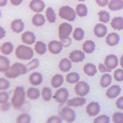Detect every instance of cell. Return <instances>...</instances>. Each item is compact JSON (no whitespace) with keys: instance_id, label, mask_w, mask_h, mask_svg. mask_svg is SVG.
Returning <instances> with one entry per match:
<instances>
[{"instance_id":"cell-37","label":"cell","mask_w":123,"mask_h":123,"mask_svg":"<svg viewBox=\"0 0 123 123\" xmlns=\"http://www.w3.org/2000/svg\"><path fill=\"white\" fill-rule=\"evenodd\" d=\"M45 13H46V17L49 22L50 23L55 22L56 20V15L54 11L51 7L48 8Z\"/></svg>"},{"instance_id":"cell-17","label":"cell","mask_w":123,"mask_h":123,"mask_svg":"<svg viewBox=\"0 0 123 123\" xmlns=\"http://www.w3.org/2000/svg\"><path fill=\"white\" fill-rule=\"evenodd\" d=\"M120 40V37L116 33H109L107 36L106 41L107 44L110 46H114L118 43Z\"/></svg>"},{"instance_id":"cell-14","label":"cell","mask_w":123,"mask_h":123,"mask_svg":"<svg viewBox=\"0 0 123 123\" xmlns=\"http://www.w3.org/2000/svg\"><path fill=\"white\" fill-rule=\"evenodd\" d=\"M121 92V88L118 85H113L106 92V96L109 98L113 99L118 96Z\"/></svg>"},{"instance_id":"cell-34","label":"cell","mask_w":123,"mask_h":123,"mask_svg":"<svg viewBox=\"0 0 123 123\" xmlns=\"http://www.w3.org/2000/svg\"><path fill=\"white\" fill-rule=\"evenodd\" d=\"M87 12V7L85 4H79L77 5L76 7V13L79 17H83L86 16Z\"/></svg>"},{"instance_id":"cell-28","label":"cell","mask_w":123,"mask_h":123,"mask_svg":"<svg viewBox=\"0 0 123 123\" xmlns=\"http://www.w3.org/2000/svg\"><path fill=\"white\" fill-rule=\"evenodd\" d=\"M40 96V91L36 88H30L27 91V96L30 99L35 100L38 99Z\"/></svg>"},{"instance_id":"cell-2","label":"cell","mask_w":123,"mask_h":123,"mask_svg":"<svg viewBox=\"0 0 123 123\" xmlns=\"http://www.w3.org/2000/svg\"><path fill=\"white\" fill-rule=\"evenodd\" d=\"M25 89L22 87H17L14 90V95L11 100V103L13 106L15 108H20L25 103Z\"/></svg>"},{"instance_id":"cell-22","label":"cell","mask_w":123,"mask_h":123,"mask_svg":"<svg viewBox=\"0 0 123 123\" xmlns=\"http://www.w3.org/2000/svg\"><path fill=\"white\" fill-rule=\"evenodd\" d=\"M108 7L111 11H116L123 8V2L122 0H111L108 4Z\"/></svg>"},{"instance_id":"cell-6","label":"cell","mask_w":123,"mask_h":123,"mask_svg":"<svg viewBox=\"0 0 123 123\" xmlns=\"http://www.w3.org/2000/svg\"><path fill=\"white\" fill-rule=\"evenodd\" d=\"M60 114L62 119L68 123L73 122L76 118L74 111L68 107H63L60 111Z\"/></svg>"},{"instance_id":"cell-48","label":"cell","mask_w":123,"mask_h":123,"mask_svg":"<svg viewBox=\"0 0 123 123\" xmlns=\"http://www.w3.org/2000/svg\"><path fill=\"white\" fill-rule=\"evenodd\" d=\"M116 105L117 108L123 110V97L119 98L116 102Z\"/></svg>"},{"instance_id":"cell-36","label":"cell","mask_w":123,"mask_h":123,"mask_svg":"<svg viewBox=\"0 0 123 123\" xmlns=\"http://www.w3.org/2000/svg\"><path fill=\"white\" fill-rule=\"evenodd\" d=\"M85 32L81 28H76L73 33V37L74 40L77 41H81L84 38Z\"/></svg>"},{"instance_id":"cell-41","label":"cell","mask_w":123,"mask_h":123,"mask_svg":"<svg viewBox=\"0 0 123 123\" xmlns=\"http://www.w3.org/2000/svg\"><path fill=\"white\" fill-rule=\"evenodd\" d=\"M114 78L117 81H123V70L121 69H118L114 72Z\"/></svg>"},{"instance_id":"cell-10","label":"cell","mask_w":123,"mask_h":123,"mask_svg":"<svg viewBox=\"0 0 123 123\" xmlns=\"http://www.w3.org/2000/svg\"><path fill=\"white\" fill-rule=\"evenodd\" d=\"M118 63V59L116 55H108L105 59V66L109 69H114L117 67Z\"/></svg>"},{"instance_id":"cell-54","label":"cell","mask_w":123,"mask_h":123,"mask_svg":"<svg viewBox=\"0 0 123 123\" xmlns=\"http://www.w3.org/2000/svg\"><path fill=\"white\" fill-rule=\"evenodd\" d=\"M7 0H0V5L1 6H4L7 4Z\"/></svg>"},{"instance_id":"cell-27","label":"cell","mask_w":123,"mask_h":123,"mask_svg":"<svg viewBox=\"0 0 123 123\" xmlns=\"http://www.w3.org/2000/svg\"><path fill=\"white\" fill-rule=\"evenodd\" d=\"M45 18L44 16L40 14H36L33 16L32 22L36 26H42L45 23Z\"/></svg>"},{"instance_id":"cell-5","label":"cell","mask_w":123,"mask_h":123,"mask_svg":"<svg viewBox=\"0 0 123 123\" xmlns=\"http://www.w3.org/2000/svg\"><path fill=\"white\" fill-rule=\"evenodd\" d=\"M73 31V27L68 23H63L59 28V36L61 40L67 39Z\"/></svg>"},{"instance_id":"cell-32","label":"cell","mask_w":123,"mask_h":123,"mask_svg":"<svg viewBox=\"0 0 123 123\" xmlns=\"http://www.w3.org/2000/svg\"><path fill=\"white\" fill-rule=\"evenodd\" d=\"M112 81L111 74H106L102 76L100 79V85L103 88H106L111 84Z\"/></svg>"},{"instance_id":"cell-3","label":"cell","mask_w":123,"mask_h":123,"mask_svg":"<svg viewBox=\"0 0 123 123\" xmlns=\"http://www.w3.org/2000/svg\"><path fill=\"white\" fill-rule=\"evenodd\" d=\"M15 55L19 59L30 60L33 56V51L30 47L21 45L16 49Z\"/></svg>"},{"instance_id":"cell-20","label":"cell","mask_w":123,"mask_h":123,"mask_svg":"<svg viewBox=\"0 0 123 123\" xmlns=\"http://www.w3.org/2000/svg\"><path fill=\"white\" fill-rule=\"evenodd\" d=\"M111 25L115 30H123V18L119 17L114 18L111 20Z\"/></svg>"},{"instance_id":"cell-49","label":"cell","mask_w":123,"mask_h":123,"mask_svg":"<svg viewBox=\"0 0 123 123\" xmlns=\"http://www.w3.org/2000/svg\"><path fill=\"white\" fill-rule=\"evenodd\" d=\"M10 108V104L9 103L6 102L4 104H1V110L2 111H5L9 110Z\"/></svg>"},{"instance_id":"cell-29","label":"cell","mask_w":123,"mask_h":123,"mask_svg":"<svg viewBox=\"0 0 123 123\" xmlns=\"http://www.w3.org/2000/svg\"><path fill=\"white\" fill-rule=\"evenodd\" d=\"M9 68V60L4 56H0V71L1 72H5Z\"/></svg>"},{"instance_id":"cell-13","label":"cell","mask_w":123,"mask_h":123,"mask_svg":"<svg viewBox=\"0 0 123 123\" xmlns=\"http://www.w3.org/2000/svg\"><path fill=\"white\" fill-rule=\"evenodd\" d=\"M69 58L74 62H81L85 58V55L80 50H75L70 53Z\"/></svg>"},{"instance_id":"cell-19","label":"cell","mask_w":123,"mask_h":123,"mask_svg":"<svg viewBox=\"0 0 123 123\" xmlns=\"http://www.w3.org/2000/svg\"><path fill=\"white\" fill-rule=\"evenodd\" d=\"M86 100L84 98L77 97L72 99L71 100H69L67 102V105L68 106H73V107H78L82 106L85 105Z\"/></svg>"},{"instance_id":"cell-31","label":"cell","mask_w":123,"mask_h":123,"mask_svg":"<svg viewBox=\"0 0 123 123\" xmlns=\"http://www.w3.org/2000/svg\"><path fill=\"white\" fill-rule=\"evenodd\" d=\"M36 52L40 55H42L47 51V46L44 43L41 41H38L34 47Z\"/></svg>"},{"instance_id":"cell-12","label":"cell","mask_w":123,"mask_h":123,"mask_svg":"<svg viewBox=\"0 0 123 123\" xmlns=\"http://www.w3.org/2000/svg\"><path fill=\"white\" fill-rule=\"evenodd\" d=\"M100 111V106L96 102H92L87 106L86 112L90 116H95Z\"/></svg>"},{"instance_id":"cell-42","label":"cell","mask_w":123,"mask_h":123,"mask_svg":"<svg viewBox=\"0 0 123 123\" xmlns=\"http://www.w3.org/2000/svg\"><path fill=\"white\" fill-rule=\"evenodd\" d=\"M110 121V119L106 115H101L97 117L93 121L94 123H108Z\"/></svg>"},{"instance_id":"cell-38","label":"cell","mask_w":123,"mask_h":123,"mask_svg":"<svg viewBox=\"0 0 123 123\" xmlns=\"http://www.w3.org/2000/svg\"><path fill=\"white\" fill-rule=\"evenodd\" d=\"M42 96L44 101H48L50 100L52 98V92L50 88L49 87H44L43 88Z\"/></svg>"},{"instance_id":"cell-16","label":"cell","mask_w":123,"mask_h":123,"mask_svg":"<svg viewBox=\"0 0 123 123\" xmlns=\"http://www.w3.org/2000/svg\"><path fill=\"white\" fill-rule=\"evenodd\" d=\"M107 32V28L103 24H97L95 26L94 33L98 38H103L105 37Z\"/></svg>"},{"instance_id":"cell-35","label":"cell","mask_w":123,"mask_h":123,"mask_svg":"<svg viewBox=\"0 0 123 123\" xmlns=\"http://www.w3.org/2000/svg\"><path fill=\"white\" fill-rule=\"evenodd\" d=\"M99 17V21L104 23H107L110 20V15L109 13L106 11H101L98 13Z\"/></svg>"},{"instance_id":"cell-43","label":"cell","mask_w":123,"mask_h":123,"mask_svg":"<svg viewBox=\"0 0 123 123\" xmlns=\"http://www.w3.org/2000/svg\"><path fill=\"white\" fill-rule=\"evenodd\" d=\"M113 119L115 123H123V113L120 112L115 113L113 116Z\"/></svg>"},{"instance_id":"cell-4","label":"cell","mask_w":123,"mask_h":123,"mask_svg":"<svg viewBox=\"0 0 123 123\" xmlns=\"http://www.w3.org/2000/svg\"><path fill=\"white\" fill-rule=\"evenodd\" d=\"M59 15L62 18L69 21H74L76 17V13L74 9L68 6L61 7L59 10Z\"/></svg>"},{"instance_id":"cell-23","label":"cell","mask_w":123,"mask_h":123,"mask_svg":"<svg viewBox=\"0 0 123 123\" xmlns=\"http://www.w3.org/2000/svg\"><path fill=\"white\" fill-rule=\"evenodd\" d=\"M59 67L61 71L63 72H67L71 69L72 64L71 61L67 58H64L60 61Z\"/></svg>"},{"instance_id":"cell-47","label":"cell","mask_w":123,"mask_h":123,"mask_svg":"<svg viewBox=\"0 0 123 123\" xmlns=\"http://www.w3.org/2000/svg\"><path fill=\"white\" fill-rule=\"evenodd\" d=\"M98 68H99V71L101 72V73H106V72H107V73H110V72L111 71V69H108L106 66H105L102 63L99 64Z\"/></svg>"},{"instance_id":"cell-55","label":"cell","mask_w":123,"mask_h":123,"mask_svg":"<svg viewBox=\"0 0 123 123\" xmlns=\"http://www.w3.org/2000/svg\"><path fill=\"white\" fill-rule=\"evenodd\" d=\"M120 64H121V66L123 68V55L122 56L121 58V59H120Z\"/></svg>"},{"instance_id":"cell-50","label":"cell","mask_w":123,"mask_h":123,"mask_svg":"<svg viewBox=\"0 0 123 123\" xmlns=\"http://www.w3.org/2000/svg\"><path fill=\"white\" fill-rule=\"evenodd\" d=\"M96 2L99 6L104 7L108 3V0H96Z\"/></svg>"},{"instance_id":"cell-57","label":"cell","mask_w":123,"mask_h":123,"mask_svg":"<svg viewBox=\"0 0 123 123\" xmlns=\"http://www.w3.org/2000/svg\"><path fill=\"white\" fill-rule=\"evenodd\" d=\"M122 1H123V0H122Z\"/></svg>"},{"instance_id":"cell-45","label":"cell","mask_w":123,"mask_h":123,"mask_svg":"<svg viewBox=\"0 0 123 123\" xmlns=\"http://www.w3.org/2000/svg\"><path fill=\"white\" fill-rule=\"evenodd\" d=\"M9 99V95L6 92H2L0 93V103L1 104L7 102Z\"/></svg>"},{"instance_id":"cell-46","label":"cell","mask_w":123,"mask_h":123,"mask_svg":"<svg viewBox=\"0 0 123 123\" xmlns=\"http://www.w3.org/2000/svg\"><path fill=\"white\" fill-rule=\"evenodd\" d=\"M62 122V120L59 117L57 116H52L50 118L48 119L47 123H60Z\"/></svg>"},{"instance_id":"cell-21","label":"cell","mask_w":123,"mask_h":123,"mask_svg":"<svg viewBox=\"0 0 123 123\" xmlns=\"http://www.w3.org/2000/svg\"><path fill=\"white\" fill-rule=\"evenodd\" d=\"M11 29L17 33H20L23 30L25 25L21 20H15L11 23Z\"/></svg>"},{"instance_id":"cell-25","label":"cell","mask_w":123,"mask_h":123,"mask_svg":"<svg viewBox=\"0 0 123 123\" xmlns=\"http://www.w3.org/2000/svg\"><path fill=\"white\" fill-rule=\"evenodd\" d=\"M64 81L63 77L62 75L57 74L52 77L51 80V85L53 87L57 88L61 86Z\"/></svg>"},{"instance_id":"cell-51","label":"cell","mask_w":123,"mask_h":123,"mask_svg":"<svg viewBox=\"0 0 123 123\" xmlns=\"http://www.w3.org/2000/svg\"><path fill=\"white\" fill-rule=\"evenodd\" d=\"M61 43H62L63 47H67L71 44V39L70 38H68L67 39L63 40H61Z\"/></svg>"},{"instance_id":"cell-30","label":"cell","mask_w":123,"mask_h":123,"mask_svg":"<svg viewBox=\"0 0 123 123\" xmlns=\"http://www.w3.org/2000/svg\"><path fill=\"white\" fill-rule=\"evenodd\" d=\"M13 45L11 42H5L2 45L1 47V52L4 55H9L11 54L13 51Z\"/></svg>"},{"instance_id":"cell-15","label":"cell","mask_w":123,"mask_h":123,"mask_svg":"<svg viewBox=\"0 0 123 123\" xmlns=\"http://www.w3.org/2000/svg\"><path fill=\"white\" fill-rule=\"evenodd\" d=\"M22 41L25 43L28 44H32L36 41V36L33 32L30 31L25 32L21 36Z\"/></svg>"},{"instance_id":"cell-40","label":"cell","mask_w":123,"mask_h":123,"mask_svg":"<svg viewBox=\"0 0 123 123\" xmlns=\"http://www.w3.org/2000/svg\"><path fill=\"white\" fill-rule=\"evenodd\" d=\"M39 61L37 59H34L30 62L28 63L26 65V67L28 68V70L29 71H30L32 70H34L36 68H37L39 67Z\"/></svg>"},{"instance_id":"cell-8","label":"cell","mask_w":123,"mask_h":123,"mask_svg":"<svg viewBox=\"0 0 123 123\" xmlns=\"http://www.w3.org/2000/svg\"><path fill=\"white\" fill-rule=\"evenodd\" d=\"M76 93L80 96H85L89 92L90 87L87 83L85 81L78 82L74 88Z\"/></svg>"},{"instance_id":"cell-44","label":"cell","mask_w":123,"mask_h":123,"mask_svg":"<svg viewBox=\"0 0 123 123\" xmlns=\"http://www.w3.org/2000/svg\"><path fill=\"white\" fill-rule=\"evenodd\" d=\"M10 82L4 78H1L0 79V89L1 90H6L10 87Z\"/></svg>"},{"instance_id":"cell-52","label":"cell","mask_w":123,"mask_h":123,"mask_svg":"<svg viewBox=\"0 0 123 123\" xmlns=\"http://www.w3.org/2000/svg\"><path fill=\"white\" fill-rule=\"evenodd\" d=\"M10 1L13 5H18L22 3L23 0H10Z\"/></svg>"},{"instance_id":"cell-53","label":"cell","mask_w":123,"mask_h":123,"mask_svg":"<svg viewBox=\"0 0 123 123\" xmlns=\"http://www.w3.org/2000/svg\"><path fill=\"white\" fill-rule=\"evenodd\" d=\"M0 31H1V33H0V38L2 39L3 38H4L5 36V31L4 30V29L2 28V27H0Z\"/></svg>"},{"instance_id":"cell-9","label":"cell","mask_w":123,"mask_h":123,"mask_svg":"<svg viewBox=\"0 0 123 123\" xmlns=\"http://www.w3.org/2000/svg\"><path fill=\"white\" fill-rule=\"evenodd\" d=\"M63 47L61 42L58 41H52L48 44V49L52 54H59L62 51Z\"/></svg>"},{"instance_id":"cell-1","label":"cell","mask_w":123,"mask_h":123,"mask_svg":"<svg viewBox=\"0 0 123 123\" xmlns=\"http://www.w3.org/2000/svg\"><path fill=\"white\" fill-rule=\"evenodd\" d=\"M28 71L26 66L20 63H15L5 72V76L8 78H16L20 74H25Z\"/></svg>"},{"instance_id":"cell-18","label":"cell","mask_w":123,"mask_h":123,"mask_svg":"<svg viewBox=\"0 0 123 123\" xmlns=\"http://www.w3.org/2000/svg\"><path fill=\"white\" fill-rule=\"evenodd\" d=\"M43 80V77L41 74L39 73H33L32 74L30 78H29V81H30L31 85L33 86H38L40 85Z\"/></svg>"},{"instance_id":"cell-33","label":"cell","mask_w":123,"mask_h":123,"mask_svg":"<svg viewBox=\"0 0 123 123\" xmlns=\"http://www.w3.org/2000/svg\"><path fill=\"white\" fill-rule=\"evenodd\" d=\"M80 79L79 74L77 73H71L66 76V81L70 84H75L78 82Z\"/></svg>"},{"instance_id":"cell-56","label":"cell","mask_w":123,"mask_h":123,"mask_svg":"<svg viewBox=\"0 0 123 123\" xmlns=\"http://www.w3.org/2000/svg\"><path fill=\"white\" fill-rule=\"evenodd\" d=\"M78 1H85V0H78Z\"/></svg>"},{"instance_id":"cell-7","label":"cell","mask_w":123,"mask_h":123,"mask_svg":"<svg viewBox=\"0 0 123 123\" xmlns=\"http://www.w3.org/2000/svg\"><path fill=\"white\" fill-rule=\"evenodd\" d=\"M69 97V92L67 89L66 88H62L58 89L55 92V95L53 96V98L60 104L65 103Z\"/></svg>"},{"instance_id":"cell-26","label":"cell","mask_w":123,"mask_h":123,"mask_svg":"<svg viewBox=\"0 0 123 123\" xmlns=\"http://www.w3.org/2000/svg\"><path fill=\"white\" fill-rule=\"evenodd\" d=\"M82 49L87 53H92L95 49V42L92 40H88L84 42L82 45Z\"/></svg>"},{"instance_id":"cell-11","label":"cell","mask_w":123,"mask_h":123,"mask_svg":"<svg viewBox=\"0 0 123 123\" xmlns=\"http://www.w3.org/2000/svg\"><path fill=\"white\" fill-rule=\"evenodd\" d=\"M30 9L34 12H41L44 10L45 4L41 0H32L29 4Z\"/></svg>"},{"instance_id":"cell-24","label":"cell","mask_w":123,"mask_h":123,"mask_svg":"<svg viewBox=\"0 0 123 123\" xmlns=\"http://www.w3.org/2000/svg\"><path fill=\"white\" fill-rule=\"evenodd\" d=\"M85 73L88 76H93L97 73V69L95 65L92 63H87L84 67Z\"/></svg>"},{"instance_id":"cell-39","label":"cell","mask_w":123,"mask_h":123,"mask_svg":"<svg viewBox=\"0 0 123 123\" xmlns=\"http://www.w3.org/2000/svg\"><path fill=\"white\" fill-rule=\"evenodd\" d=\"M31 122V117L27 114H22L18 117L17 122L18 123H29Z\"/></svg>"}]
</instances>
